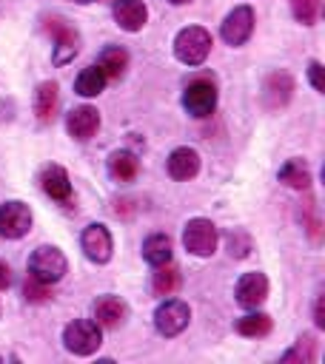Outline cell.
<instances>
[{
	"mask_svg": "<svg viewBox=\"0 0 325 364\" xmlns=\"http://www.w3.org/2000/svg\"><path fill=\"white\" fill-rule=\"evenodd\" d=\"M211 51V34L200 26H188L174 40V54L185 65H200Z\"/></svg>",
	"mask_w": 325,
	"mask_h": 364,
	"instance_id": "1",
	"label": "cell"
},
{
	"mask_svg": "<svg viewBox=\"0 0 325 364\" xmlns=\"http://www.w3.org/2000/svg\"><path fill=\"white\" fill-rule=\"evenodd\" d=\"M63 341H66V350H71L74 355H91L103 344V333H100V324L97 321H91V318H74L63 330Z\"/></svg>",
	"mask_w": 325,
	"mask_h": 364,
	"instance_id": "2",
	"label": "cell"
},
{
	"mask_svg": "<svg viewBox=\"0 0 325 364\" xmlns=\"http://www.w3.org/2000/svg\"><path fill=\"white\" fill-rule=\"evenodd\" d=\"M66 256L57 250V247H48V245H43V247H37L34 253H31V259H29V276H34L37 282H46V284H54V282H60L63 279V273H66Z\"/></svg>",
	"mask_w": 325,
	"mask_h": 364,
	"instance_id": "3",
	"label": "cell"
},
{
	"mask_svg": "<svg viewBox=\"0 0 325 364\" xmlns=\"http://www.w3.org/2000/svg\"><path fill=\"white\" fill-rule=\"evenodd\" d=\"M182 105L197 119L211 117V111L217 108V85L211 80H194V82H188V88L182 94Z\"/></svg>",
	"mask_w": 325,
	"mask_h": 364,
	"instance_id": "4",
	"label": "cell"
},
{
	"mask_svg": "<svg viewBox=\"0 0 325 364\" xmlns=\"http://www.w3.org/2000/svg\"><path fill=\"white\" fill-rule=\"evenodd\" d=\"M182 245L194 256H211L217 250V228L208 219H191L182 230Z\"/></svg>",
	"mask_w": 325,
	"mask_h": 364,
	"instance_id": "5",
	"label": "cell"
},
{
	"mask_svg": "<svg viewBox=\"0 0 325 364\" xmlns=\"http://www.w3.org/2000/svg\"><path fill=\"white\" fill-rule=\"evenodd\" d=\"M188 318H191L188 304L180 301V299H168V301H162V304L157 307V313H154V327H157V333H162V336H177V333L185 330Z\"/></svg>",
	"mask_w": 325,
	"mask_h": 364,
	"instance_id": "6",
	"label": "cell"
},
{
	"mask_svg": "<svg viewBox=\"0 0 325 364\" xmlns=\"http://www.w3.org/2000/svg\"><path fill=\"white\" fill-rule=\"evenodd\" d=\"M31 228V210L23 202H6L0 205V236L20 239Z\"/></svg>",
	"mask_w": 325,
	"mask_h": 364,
	"instance_id": "7",
	"label": "cell"
},
{
	"mask_svg": "<svg viewBox=\"0 0 325 364\" xmlns=\"http://www.w3.org/2000/svg\"><path fill=\"white\" fill-rule=\"evenodd\" d=\"M51 34H54V63L57 65H66L68 60H74V54L80 51V34L66 23V20H48V26H46Z\"/></svg>",
	"mask_w": 325,
	"mask_h": 364,
	"instance_id": "8",
	"label": "cell"
},
{
	"mask_svg": "<svg viewBox=\"0 0 325 364\" xmlns=\"http://www.w3.org/2000/svg\"><path fill=\"white\" fill-rule=\"evenodd\" d=\"M251 31H254V11L248 6L234 9L222 23V40L228 46H242L251 37Z\"/></svg>",
	"mask_w": 325,
	"mask_h": 364,
	"instance_id": "9",
	"label": "cell"
},
{
	"mask_svg": "<svg viewBox=\"0 0 325 364\" xmlns=\"http://www.w3.org/2000/svg\"><path fill=\"white\" fill-rule=\"evenodd\" d=\"M80 245H83V253L91 259V262H108L111 259V233L105 225H88L80 236Z\"/></svg>",
	"mask_w": 325,
	"mask_h": 364,
	"instance_id": "10",
	"label": "cell"
},
{
	"mask_svg": "<svg viewBox=\"0 0 325 364\" xmlns=\"http://www.w3.org/2000/svg\"><path fill=\"white\" fill-rule=\"evenodd\" d=\"M66 128H68V134H71L74 139H80V142L91 139L94 131L100 128V114H97V108H91V105L74 108V111L68 114V119H66Z\"/></svg>",
	"mask_w": 325,
	"mask_h": 364,
	"instance_id": "11",
	"label": "cell"
},
{
	"mask_svg": "<svg viewBox=\"0 0 325 364\" xmlns=\"http://www.w3.org/2000/svg\"><path fill=\"white\" fill-rule=\"evenodd\" d=\"M268 296V279L262 273H245L237 282V301L242 307H259Z\"/></svg>",
	"mask_w": 325,
	"mask_h": 364,
	"instance_id": "12",
	"label": "cell"
},
{
	"mask_svg": "<svg viewBox=\"0 0 325 364\" xmlns=\"http://www.w3.org/2000/svg\"><path fill=\"white\" fill-rule=\"evenodd\" d=\"M114 20L125 31H140L148 20V9L143 0H117L114 3Z\"/></svg>",
	"mask_w": 325,
	"mask_h": 364,
	"instance_id": "13",
	"label": "cell"
},
{
	"mask_svg": "<svg viewBox=\"0 0 325 364\" xmlns=\"http://www.w3.org/2000/svg\"><path fill=\"white\" fill-rule=\"evenodd\" d=\"M125 316H128V307L117 296H100L94 301V318L100 327H117L125 321Z\"/></svg>",
	"mask_w": 325,
	"mask_h": 364,
	"instance_id": "14",
	"label": "cell"
},
{
	"mask_svg": "<svg viewBox=\"0 0 325 364\" xmlns=\"http://www.w3.org/2000/svg\"><path fill=\"white\" fill-rule=\"evenodd\" d=\"M197 171H200V154L194 148H174L171 151V156H168V173L174 179L185 182V179L197 176Z\"/></svg>",
	"mask_w": 325,
	"mask_h": 364,
	"instance_id": "15",
	"label": "cell"
},
{
	"mask_svg": "<svg viewBox=\"0 0 325 364\" xmlns=\"http://www.w3.org/2000/svg\"><path fill=\"white\" fill-rule=\"evenodd\" d=\"M40 182H43V191H46L51 199H57V202H68V199H71V182H68L66 168L48 165V168L43 171Z\"/></svg>",
	"mask_w": 325,
	"mask_h": 364,
	"instance_id": "16",
	"label": "cell"
},
{
	"mask_svg": "<svg viewBox=\"0 0 325 364\" xmlns=\"http://www.w3.org/2000/svg\"><path fill=\"white\" fill-rule=\"evenodd\" d=\"M291 91H294V80L285 71L271 74L265 80V105L268 108H282L291 100Z\"/></svg>",
	"mask_w": 325,
	"mask_h": 364,
	"instance_id": "17",
	"label": "cell"
},
{
	"mask_svg": "<svg viewBox=\"0 0 325 364\" xmlns=\"http://www.w3.org/2000/svg\"><path fill=\"white\" fill-rule=\"evenodd\" d=\"M97 65L105 74V80H120L125 74V68H128V54L120 46H108V48H103Z\"/></svg>",
	"mask_w": 325,
	"mask_h": 364,
	"instance_id": "18",
	"label": "cell"
},
{
	"mask_svg": "<svg viewBox=\"0 0 325 364\" xmlns=\"http://www.w3.org/2000/svg\"><path fill=\"white\" fill-rule=\"evenodd\" d=\"M140 171V162L131 151H114L108 156V173L117 179V182H131Z\"/></svg>",
	"mask_w": 325,
	"mask_h": 364,
	"instance_id": "19",
	"label": "cell"
},
{
	"mask_svg": "<svg viewBox=\"0 0 325 364\" xmlns=\"http://www.w3.org/2000/svg\"><path fill=\"white\" fill-rule=\"evenodd\" d=\"M103 88H105V74L100 71V65L83 68V71L77 74V80H74V91H77L80 97H97Z\"/></svg>",
	"mask_w": 325,
	"mask_h": 364,
	"instance_id": "20",
	"label": "cell"
},
{
	"mask_svg": "<svg viewBox=\"0 0 325 364\" xmlns=\"http://www.w3.org/2000/svg\"><path fill=\"white\" fill-rule=\"evenodd\" d=\"M57 111V85L54 82H43L34 94V114L40 122H51Z\"/></svg>",
	"mask_w": 325,
	"mask_h": 364,
	"instance_id": "21",
	"label": "cell"
},
{
	"mask_svg": "<svg viewBox=\"0 0 325 364\" xmlns=\"http://www.w3.org/2000/svg\"><path fill=\"white\" fill-rule=\"evenodd\" d=\"M143 256H145V262L154 264V267L171 262V239H168L165 233H154V236H148V239L143 242Z\"/></svg>",
	"mask_w": 325,
	"mask_h": 364,
	"instance_id": "22",
	"label": "cell"
},
{
	"mask_svg": "<svg viewBox=\"0 0 325 364\" xmlns=\"http://www.w3.org/2000/svg\"><path fill=\"white\" fill-rule=\"evenodd\" d=\"M279 182H285L288 188H296V191H305L311 185V171L302 159H288L282 168H279Z\"/></svg>",
	"mask_w": 325,
	"mask_h": 364,
	"instance_id": "23",
	"label": "cell"
},
{
	"mask_svg": "<svg viewBox=\"0 0 325 364\" xmlns=\"http://www.w3.org/2000/svg\"><path fill=\"white\" fill-rule=\"evenodd\" d=\"M151 287H154L157 296H171V293L180 287V273H177V267H171L168 262H165V264H157V273H154Z\"/></svg>",
	"mask_w": 325,
	"mask_h": 364,
	"instance_id": "24",
	"label": "cell"
},
{
	"mask_svg": "<svg viewBox=\"0 0 325 364\" xmlns=\"http://www.w3.org/2000/svg\"><path fill=\"white\" fill-rule=\"evenodd\" d=\"M237 330H239L242 336L257 338V336L271 333V318H268L265 313H248V316H242V318L237 321Z\"/></svg>",
	"mask_w": 325,
	"mask_h": 364,
	"instance_id": "25",
	"label": "cell"
},
{
	"mask_svg": "<svg viewBox=\"0 0 325 364\" xmlns=\"http://www.w3.org/2000/svg\"><path fill=\"white\" fill-rule=\"evenodd\" d=\"M291 9H294V17H296L302 26H311V23H316V17H319L322 0H291Z\"/></svg>",
	"mask_w": 325,
	"mask_h": 364,
	"instance_id": "26",
	"label": "cell"
},
{
	"mask_svg": "<svg viewBox=\"0 0 325 364\" xmlns=\"http://www.w3.org/2000/svg\"><path fill=\"white\" fill-rule=\"evenodd\" d=\"M26 299L29 301H46L48 299V284L46 282H37L34 276H29V282H26Z\"/></svg>",
	"mask_w": 325,
	"mask_h": 364,
	"instance_id": "27",
	"label": "cell"
},
{
	"mask_svg": "<svg viewBox=\"0 0 325 364\" xmlns=\"http://www.w3.org/2000/svg\"><path fill=\"white\" fill-rule=\"evenodd\" d=\"M308 74H311V85L316 88V91H325V82H322V63H311V68H308Z\"/></svg>",
	"mask_w": 325,
	"mask_h": 364,
	"instance_id": "28",
	"label": "cell"
},
{
	"mask_svg": "<svg viewBox=\"0 0 325 364\" xmlns=\"http://www.w3.org/2000/svg\"><path fill=\"white\" fill-rule=\"evenodd\" d=\"M9 284H11V270L6 262H0V290H6Z\"/></svg>",
	"mask_w": 325,
	"mask_h": 364,
	"instance_id": "29",
	"label": "cell"
},
{
	"mask_svg": "<svg viewBox=\"0 0 325 364\" xmlns=\"http://www.w3.org/2000/svg\"><path fill=\"white\" fill-rule=\"evenodd\" d=\"M314 321H316V327H325V318H322V299H316V310H314Z\"/></svg>",
	"mask_w": 325,
	"mask_h": 364,
	"instance_id": "30",
	"label": "cell"
},
{
	"mask_svg": "<svg viewBox=\"0 0 325 364\" xmlns=\"http://www.w3.org/2000/svg\"><path fill=\"white\" fill-rule=\"evenodd\" d=\"M174 6H182V3H191V0H171Z\"/></svg>",
	"mask_w": 325,
	"mask_h": 364,
	"instance_id": "31",
	"label": "cell"
},
{
	"mask_svg": "<svg viewBox=\"0 0 325 364\" xmlns=\"http://www.w3.org/2000/svg\"><path fill=\"white\" fill-rule=\"evenodd\" d=\"M77 3H91V0H77Z\"/></svg>",
	"mask_w": 325,
	"mask_h": 364,
	"instance_id": "32",
	"label": "cell"
}]
</instances>
